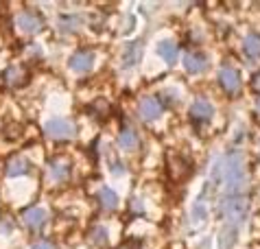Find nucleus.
<instances>
[{
	"label": "nucleus",
	"mask_w": 260,
	"mask_h": 249,
	"mask_svg": "<svg viewBox=\"0 0 260 249\" xmlns=\"http://www.w3.org/2000/svg\"><path fill=\"white\" fill-rule=\"evenodd\" d=\"M44 131H46L48 138H53V140H68V138H75L77 127L66 118H50L44 124Z\"/></svg>",
	"instance_id": "obj_1"
},
{
	"label": "nucleus",
	"mask_w": 260,
	"mask_h": 249,
	"mask_svg": "<svg viewBox=\"0 0 260 249\" xmlns=\"http://www.w3.org/2000/svg\"><path fill=\"white\" fill-rule=\"evenodd\" d=\"M219 81L228 94H236L238 87H241V77H238V72L232 68V66H223L219 70Z\"/></svg>",
	"instance_id": "obj_2"
},
{
	"label": "nucleus",
	"mask_w": 260,
	"mask_h": 249,
	"mask_svg": "<svg viewBox=\"0 0 260 249\" xmlns=\"http://www.w3.org/2000/svg\"><path fill=\"white\" fill-rule=\"evenodd\" d=\"M138 112H140V116L144 120H155V118H160L162 116V103L157 99H153V97H147V99L140 101Z\"/></svg>",
	"instance_id": "obj_3"
},
{
	"label": "nucleus",
	"mask_w": 260,
	"mask_h": 249,
	"mask_svg": "<svg viewBox=\"0 0 260 249\" xmlns=\"http://www.w3.org/2000/svg\"><path fill=\"white\" fill-rule=\"evenodd\" d=\"M92 66H94V53H90V50H81V53H75L70 57V68L75 72H88Z\"/></svg>",
	"instance_id": "obj_4"
},
{
	"label": "nucleus",
	"mask_w": 260,
	"mask_h": 249,
	"mask_svg": "<svg viewBox=\"0 0 260 249\" xmlns=\"http://www.w3.org/2000/svg\"><path fill=\"white\" fill-rule=\"evenodd\" d=\"M212 114H214V107L208 103V101H204V99L194 101L192 107H190V118H192V120H197V122L210 120V118H212Z\"/></svg>",
	"instance_id": "obj_5"
},
{
	"label": "nucleus",
	"mask_w": 260,
	"mask_h": 249,
	"mask_svg": "<svg viewBox=\"0 0 260 249\" xmlns=\"http://www.w3.org/2000/svg\"><path fill=\"white\" fill-rule=\"evenodd\" d=\"M16 22H18V26L22 28V31H26V33H38L42 28V18L35 16L33 11H22Z\"/></svg>",
	"instance_id": "obj_6"
},
{
	"label": "nucleus",
	"mask_w": 260,
	"mask_h": 249,
	"mask_svg": "<svg viewBox=\"0 0 260 249\" xmlns=\"http://www.w3.org/2000/svg\"><path fill=\"white\" fill-rule=\"evenodd\" d=\"M22 219L31 230H40L42 225L46 223V210L44 208H28L22 214Z\"/></svg>",
	"instance_id": "obj_7"
},
{
	"label": "nucleus",
	"mask_w": 260,
	"mask_h": 249,
	"mask_svg": "<svg viewBox=\"0 0 260 249\" xmlns=\"http://www.w3.org/2000/svg\"><path fill=\"white\" fill-rule=\"evenodd\" d=\"M184 66L188 72L197 75V72H204L208 68V59H206V55H201V53H188L184 57Z\"/></svg>",
	"instance_id": "obj_8"
},
{
	"label": "nucleus",
	"mask_w": 260,
	"mask_h": 249,
	"mask_svg": "<svg viewBox=\"0 0 260 249\" xmlns=\"http://www.w3.org/2000/svg\"><path fill=\"white\" fill-rule=\"evenodd\" d=\"M68 175H70V164L68 162H53L48 168V177H50V181H55V184L66 181Z\"/></svg>",
	"instance_id": "obj_9"
},
{
	"label": "nucleus",
	"mask_w": 260,
	"mask_h": 249,
	"mask_svg": "<svg viewBox=\"0 0 260 249\" xmlns=\"http://www.w3.org/2000/svg\"><path fill=\"white\" fill-rule=\"evenodd\" d=\"M157 55H160L166 64H175V59H177V44L173 40L160 42L157 44Z\"/></svg>",
	"instance_id": "obj_10"
},
{
	"label": "nucleus",
	"mask_w": 260,
	"mask_h": 249,
	"mask_svg": "<svg viewBox=\"0 0 260 249\" xmlns=\"http://www.w3.org/2000/svg\"><path fill=\"white\" fill-rule=\"evenodd\" d=\"M96 197H99L101 208H105V210H116L118 208V197L112 188H101Z\"/></svg>",
	"instance_id": "obj_11"
},
{
	"label": "nucleus",
	"mask_w": 260,
	"mask_h": 249,
	"mask_svg": "<svg viewBox=\"0 0 260 249\" xmlns=\"http://www.w3.org/2000/svg\"><path fill=\"white\" fill-rule=\"evenodd\" d=\"M118 146L125 151H132L138 146V134L134 129H122L120 136H118Z\"/></svg>",
	"instance_id": "obj_12"
},
{
	"label": "nucleus",
	"mask_w": 260,
	"mask_h": 249,
	"mask_svg": "<svg viewBox=\"0 0 260 249\" xmlns=\"http://www.w3.org/2000/svg\"><path fill=\"white\" fill-rule=\"evenodd\" d=\"M28 171H31V166H28V162L24 158H13L9 164H7V173L11 175V177H18V175H26Z\"/></svg>",
	"instance_id": "obj_13"
},
{
	"label": "nucleus",
	"mask_w": 260,
	"mask_h": 249,
	"mask_svg": "<svg viewBox=\"0 0 260 249\" xmlns=\"http://www.w3.org/2000/svg\"><path fill=\"white\" fill-rule=\"evenodd\" d=\"M24 75H26V72L22 68H18V66H11V68L5 72V81L9 83V85H22L26 81Z\"/></svg>",
	"instance_id": "obj_14"
},
{
	"label": "nucleus",
	"mask_w": 260,
	"mask_h": 249,
	"mask_svg": "<svg viewBox=\"0 0 260 249\" xmlns=\"http://www.w3.org/2000/svg\"><path fill=\"white\" fill-rule=\"evenodd\" d=\"M245 53L249 57H260V35L251 33L245 38Z\"/></svg>",
	"instance_id": "obj_15"
},
{
	"label": "nucleus",
	"mask_w": 260,
	"mask_h": 249,
	"mask_svg": "<svg viewBox=\"0 0 260 249\" xmlns=\"http://www.w3.org/2000/svg\"><path fill=\"white\" fill-rule=\"evenodd\" d=\"M140 53H142V46H140V44H132V46L127 48V53H125V61H122V66H125V68L134 66L136 61H138Z\"/></svg>",
	"instance_id": "obj_16"
},
{
	"label": "nucleus",
	"mask_w": 260,
	"mask_h": 249,
	"mask_svg": "<svg viewBox=\"0 0 260 249\" xmlns=\"http://www.w3.org/2000/svg\"><path fill=\"white\" fill-rule=\"evenodd\" d=\"M92 238H94L96 243H101V245L107 243V230L103 228V225H99V228L92 230Z\"/></svg>",
	"instance_id": "obj_17"
},
{
	"label": "nucleus",
	"mask_w": 260,
	"mask_h": 249,
	"mask_svg": "<svg viewBox=\"0 0 260 249\" xmlns=\"http://www.w3.org/2000/svg\"><path fill=\"white\" fill-rule=\"evenodd\" d=\"M63 22V24H61V28H63V31H77V18H63L61 20Z\"/></svg>",
	"instance_id": "obj_18"
},
{
	"label": "nucleus",
	"mask_w": 260,
	"mask_h": 249,
	"mask_svg": "<svg viewBox=\"0 0 260 249\" xmlns=\"http://www.w3.org/2000/svg\"><path fill=\"white\" fill-rule=\"evenodd\" d=\"M33 249H55V245L48 240H38V243H33Z\"/></svg>",
	"instance_id": "obj_19"
},
{
	"label": "nucleus",
	"mask_w": 260,
	"mask_h": 249,
	"mask_svg": "<svg viewBox=\"0 0 260 249\" xmlns=\"http://www.w3.org/2000/svg\"><path fill=\"white\" fill-rule=\"evenodd\" d=\"M254 87H256V90H260V72L254 77Z\"/></svg>",
	"instance_id": "obj_20"
},
{
	"label": "nucleus",
	"mask_w": 260,
	"mask_h": 249,
	"mask_svg": "<svg viewBox=\"0 0 260 249\" xmlns=\"http://www.w3.org/2000/svg\"><path fill=\"white\" fill-rule=\"evenodd\" d=\"M258 112H260V99H258Z\"/></svg>",
	"instance_id": "obj_21"
}]
</instances>
